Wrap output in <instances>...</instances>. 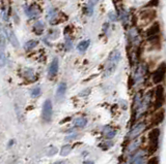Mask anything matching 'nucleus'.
<instances>
[{
    "instance_id": "0eeeda50",
    "label": "nucleus",
    "mask_w": 166,
    "mask_h": 164,
    "mask_svg": "<svg viewBox=\"0 0 166 164\" xmlns=\"http://www.w3.org/2000/svg\"><path fill=\"white\" fill-rule=\"evenodd\" d=\"M52 114H53V105L50 99H47L44 102L43 105V119L46 122H49L52 118Z\"/></svg>"
},
{
    "instance_id": "f03ea898",
    "label": "nucleus",
    "mask_w": 166,
    "mask_h": 164,
    "mask_svg": "<svg viewBox=\"0 0 166 164\" xmlns=\"http://www.w3.org/2000/svg\"><path fill=\"white\" fill-rule=\"evenodd\" d=\"M160 129L159 128H153L148 133V139H149V153H155L158 150L159 147V138H160Z\"/></svg>"
},
{
    "instance_id": "7c9ffc66",
    "label": "nucleus",
    "mask_w": 166,
    "mask_h": 164,
    "mask_svg": "<svg viewBox=\"0 0 166 164\" xmlns=\"http://www.w3.org/2000/svg\"><path fill=\"white\" fill-rule=\"evenodd\" d=\"M66 46H67V50H70V49L72 48V42H71L70 39H68V40H67Z\"/></svg>"
},
{
    "instance_id": "f3484780",
    "label": "nucleus",
    "mask_w": 166,
    "mask_h": 164,
    "mask_svg": "<svg viewBox=\"0 0 166 164\" xmlns=\"http://www.w3.org/2000/svg\"><path fill=\"white\" fill-rule=\"evenodd\" d=\"M141 100H142V95H141L140 92L136 93L135 96H134V101H133V111H134V113L137 111L138 108L140 106L141 104Z\"/></svg>"
},
{
    "instance_id": "b1692460",
    "label": "nucleus",
    "mask_w": 166,
    "mask_h": 164,
    "mask_svg": "<svg viewBox=\"0 0 166 164\" xmlns=\"http://www.w3.org/2000/svg\"><path fill=\"white\" fill-rule=\"evenodd\" d=\"M6 63V56L3 50H0V67H3Z\"/></svg>"
},
{
    "instance_id": "cd10ccee",
    "label": "nucleus",
    "mask_w": 166,
    "mask_h": 164,
    "mask_svg": "<svg viewBox=\"0 0 166 164\" xmlns=\"http://www.w3.org/2000/svg\"><path fill=\"white\" fill-rule=\"evenodd\" d=\"M41 95V88L40 87H35L31 92V96L32 97H39Z\"/></svg>"
},
{
    "instance_id": "9b49d317",
    "label": "nucleus",
    "mask_w": 166,
    "mask_h": 164,
    "mask_svg": "<svg viewBox=\"0 0 166 164\" xmlns=\"http://www.w3.org/2000/svg\"><path fill=\"white\" fill-rule=\"evenodd\" d=\"M25 13L28 18H33L37 17L41 13V9L37 5H31V6H27V9H25Z\"/></svg>"
},
{
    "instance_id": "4468645a",
    "label": "nucleus",
    "mask_w": 166,
    "mask_h": 164,
    "mask_svg": "<svg viewBox=\"0 0 166 164\" xmlns=\"http://www.w3.org/2000/svg\"><path fill=\"white\" fill-rule=\"evenodd\" d=\"M67 92V84L66 83H61L59 84L58 88L56 91V99L57 100H61L64 97V94Z\"/></svg>"
},
{
    "instance_id": "473e14b6",
    "label": "nucleus",
    "mask_w": 166,
    "mask_h": 164,
    "mask_svg": "<svg viewBox=\"0 0 166 164\" xmlns=\"http://www.w3.org/2000/svg\"><path fill=\"white\" fill-rule=\"evenodd\" d=\"M54 164H68V163L64 162V161H57V162H55Z\"/></svg>"
},
{
    "instance_id": "423d86ee",
    "label": "nucleus",
    "mask_w": 166,
    "mask_h": 164,
    "mask_svg": "<svg viewBox=\"0 0 166 164\" xmlns=\"http://www.w3.org/2000/svg\"><path fill=\"white\" fill-rule=\"evenodd\" d=\"M156 17H157V12L155 9H143L139 13L140 20L144 22V23L146 22V24L149 23V22H153L156 19Z\"/></svg>"
},
{
    "instance_id": "7ed1b4c3",
    "label": "nucleus",
    "mask_w": 166,
    "mask_h": 164,
    "mask_svg": "<svg viewBox=\"0 0 166 164\" xmlns=\"http://www.w3.org/2000/svg\"><path fill=\"white\" fill-rule=\"evenodd\" d=\"M165 90L162 85H158L155 89V102H154V108L159 109L164 105V99H165Z\"/></svg>"
},
{
    "instance_id": "f257e3e1",
    "label": "nucleus",
    "mask_w": 166,
    "mask_h": 164,
    "mask_svg": "<svg viewBox=\"0 0 166 164\" xmlns=\"http://www.w3.org/2000/svg\"><path fill=\"white\" fill-rule=\"evenodd\" d=\"M121 58H122L121 53H119L118 50L111 52V54L109 55V57H108V60L105 65V75L106 76H109L111 73L115 70V67L118 66V64L119 63V61H121Z\"/></svg>"
},
{
    "instance_id": "412c9836",
    "label": "nucleus",
    "mask_w": 166,
    "mask_h": 164,
    "mask_svg": "<svg viewBox=\"0 0 166 164\" xmlns=\"http://www.w3.org/2000/svg\"><path fill=\"white\" fill-rule=\"evenodd\" d=\"M71 151H72V147H71L70 144H64L60 150V155L64 156V157H66V156L70 154Z\"/></svg>"
},
{
    "instance_id": "c85d7f7f",
    "label": "nucleus",
    "mask_w": 166,
    "mask_h": 164,
    "mask_svg": "<svg viewBox=\"0 0 166 164\" xmlns=\"http://www.w3.org/2000/svg\"><path fill=\"white\" fill-rule=\"evenodd\" d=\"M146 164H159V157H157V156L152 157L151 159H149Z\"/></svg>"
},
{
    "instance_id": "c756f323",
    "label": "nucleus",
    "mask_w": 166,
    "mask_h": 164,
    "mask_svg": "<svg viewBox=\"0 0 166 164\" xmlns=\"http://www.w3.org/2000/svg\"><path fill=\"white\" fill-rule=\"evenodd\" d=\"M57 153V149L55 147H50L49 148V150H48V152H47V155L48 156H52V155H55Z\"/></svg>"
},
{
    "instance_id": "f8f14e48",
    "label": "nucleus",
    "mask_w": 166,
    "mask_h": 164,
    "mask_svg": "<svg viewBox=\"0 0 166 164\" xmlns=\"http://www.w3.org/2000/svg\"><path fill=\"white\" fill-rule=\"evenodd\" d=\"M58 67H59L58 59H57V58L53 59V61L51 62L50 67H49V70H48V73H49V76H50V78H52V76H55L56 75L57 71H58Z\"/></svg>"
},
{
    "instance_id": "a211bd4d",
    "label": "nucleus",
    "mask_w": 166,
    "mask_h": 164,
    "mask_svg": "<svg viewBox=\"0 0 166 164\" xmlns=\"http://www.w3.org/2000/svg\"><path fill=\"white\" fill-rule=\"evenodd\" d=\"M139 144H140V140L133 139V140L130 141V144L127 148V153H133L134 151H136L138 149V147H139Z\"/></svg>"
},
{
    "instance_id": "39448f33",
    "label": "nucleus",
    "mask_w": 166,
    "mask_h": 164,
    "mask_svg": "<svg viewBox=\"0 0 166 164\" xmlns=\"http://www.w3.org/2000/svg\"><path fill=\"white\" fill-rule=\"evenodd\" d=\"M151 100H152V93L149 92L146 93L145 95H144V97L142 98V100H141V104L140 106L138 108L137 111L135 113V118H139L142 114L145 113L146 111H148L149 106V103H151Z\"/></svg>"
},
{
    "instance_id": "20e7f679",
    "label": "nucleus",
    "mask_w": 166,
    "mask_h": 164,
    "mask_svg": "<svg viewBox=\"0 0 166 164\" xmlns=\"http://www.w3.org/2000/svg\"><path fill=\"white\" fill-rule=\"evenodd\" d=\"M165 75H166V62H162L153 72V75H152L153 83L156 85H161L162 82L164 81Z\"/></svg>"
},
{
    "instance_id": "bb28decb",
    "label": "nucleus",
    "mask_w": 166,
    "mask_h": 164,
    "mask_svg": "<svg viewBox=\"0 0 166 164\" xmlns=\"http://www.w3.org/2000/svg\"><path fill=\"white\" fill-rule=\"evenodd\" d=\"M99 1V0H89L88 1V13L89 15H91L92 13V9H94V5L97 3V2Z\"/></svg>"
},
{
    "instance_id": "a878e982",
    "label": "nucleus",
    "mask_w": 166,
    "mask_h": 164,
    "mask_svg": "<svg viewBox=\"0 0 166 164\" xmlns=\"http://www.w3.org/2000/svg\"><path fill=\"white\" fill-rule=\"evenodd\" d=\"M43 30H44V24L41 23V22H37V23L35 24V26H34V31L37 32V34H41Z\"/></svg>"
},
{
    "instance_id": "dca6fc26",
    "label": "nucleus",
    "mask_w": 166,
    "mask_h": 164,
    "mask_svg": "<svg viewBox=\"0 0 166 164\" xmlns=\"http://www.w3.org/2000/svg\"><path fill=\"white\" fill-rule=\"evenodd\" d=\"M103 132H104L105 138H107V139L113 138L114 136L116 135V131L114 130L112 127H110V126H105L104 128H103Z\"/></svg>"
},
{
    "instance_id": "ddd939ff",
    "label": "nucleus",
    "mask_w": 166,
    "mask_h": 164,
    "mask_svg": "<svg viewBox=\"0 0 166 164\" xmlns=\"http://www.w3.org/2000/svg\"><path fill=\"white\" fill-rule=\"evenodd\" d=\"M6 34H7L9 40L10 42V43L13 45V46H15V48H18V46H19V40H18L17 36H16L15 32H14L12 29L7 28L6 29Z\"/></svg>"
},
{
    "instance_id": "393cba45",
    "label": "nucleus",
    "mask_w": 166,
    "mask_h": 164,
    "mask_svg": "<svg viewBox=\"0 0 166 164\" xmlns=\"http://www.w3.org/2000/svg\"><path fill=\"white\" fill-rule=\"evenodd\" d=\"M5 46V34L2 30V27L0 26V48H4Z\"/></svg>"
},
{
    "instance_id": "2f4dec72",
    "label": "nucleus",
    "mask_w": 166,
    "mask_h": 164,
    "mask_svg": "<svg viewBox=\"0 0 166 164\" xmlns=\"http://www.w3.org/2000/svg\"><path fill=\"white\" fill-rule=\"evenodd\" d=\"M77 134H74V135H71V136H68V137L66 138V139H74V138H76L77 137Z\"/></svg>"
},
{
    "instance_id": "1a4fd4ad",
    "label": "nucleus",
    "mask_w": 166,
    "mask_h": 164,
    "mask_svg": "<svg viewBox=\"0 0 166 164\" xmlns=\"http://www.w3.org/2000/svg\"><path fill=\"white\" fill-rule=\"evenodd\" d=\"M128 164H145V152L139 150L129 160Z\"/></svg>"
},
{
    "instance_id": "aec40b11",
    "label": "nucleus",
    "mask_w": 166,
    "mask_h": 164,
    "mask_svg": "<svg viewBox=\"0 0 166 164\" xmlns=\"http://www.w3.org/2000/svg\"><path fill=\"white\" fill-rule=\"evenodd\" d=\"M89 43H91V42H89L88 39H86V40H82V42H81L79 43V45L77 46L78 51H79V52H81V53H83V52H85V51L88 49Z\"/></svg>"
},
{
    "instance_id": "5701e85b",
    "label": "nucleus",
    "mask_w": 166,
    "mask_h": 164,
    "mask_svg": "<svg viewBox=\"0 0 166 164\" xmlns=\"http://www.w3.org/2000/svg\"><path fill=\"white\" fill-rule=\"evenodd\" d=\"M160 3V0H149V1L144 5V9H149V7H157Z\"/></svg>"
},
{
    "instance_id": "2eb2a0df",
    "label": "nucleus",
    "mask_w": 166,
    "mask_h": 164,
    "mask_svg": "<svg viewBox=\"0 0 166 164\" xmlns=\"http://www.w3.org/2000/svg\"><path fill=\"white\" fill-rule=\"evenodd\" d=\"M154 117L155 118H154V121H153V125L154 126L160 125L163 122V120H164V111H163V109H160L159 111H157V113L155 114Z\"/></svg>"
},
{
    "instance_id": "4be33fe9",
    "label": "nucleus",
    "mask_w": 166,
    "mask_h": 164,
    "mask_svg": "<svg viewBox=\"0 0 166 164\" xmlns=\"http://www.w3.org/2000/svg\"><path fill=\"white\" fill-rule=\"evenodd\" d=\"M37 43H39L37 40H29V42H27L24 45V49L25 50H31V49H33L37 46Z\"/></svg>"
},
{
    "instance_id": "9d476101",
    "label": "nucleus",
    "mask_w": 166,
    "mask_h": 164,
    "mask_svg": "<svg viewBox=\"0 0 166 164\" xmlns=\"http://www.w3.org/2000/svg\"><path fill=\"white\" fill-rule=\"evenodd\" d=\"M160 31H161V26H160V23H159V22H154V23L145 30V35H146V37H148V38L152 37V36H156V35L160 34Z\"/></svg>"
},
{
    "instance_id": "6ab92c4d",
    "label": "nucleus",
    "mask_w": 166,
    "mask_h": 164,
    "mask_svg": "<svg viewBox=\"0 0 166 164\" xmlns=\"http://www.w3.org/2000/svg\"><path fill=\"white\" fill-rule=\"evenodd\" d=\"M74 124L76 127L83 128L86 126V124H87V119L84 118V117H79V118L74 120Z\"/></svg>"
},
{
    "instance_id": "6e6552de",
    "label": "nucleus",
    "mask_w": 166,
    "mask_h": 164,
    "mask_svg": "<svg viewBox=\"0 0 166 164\" xmlns=\"http://www.w3.org/2000/svg\"><path fill=\"white\" fill-rule=\"evenodd\" d=\"M144 128H145V124H144V123H139V124L135 125L131 129V131L128 133V139L133 140V139L137 138L138 136L141 134V132L144 130Z\"/></svg>"
}]
</instances>
